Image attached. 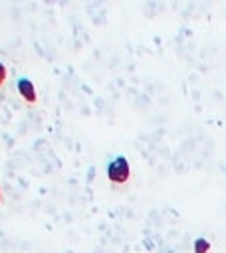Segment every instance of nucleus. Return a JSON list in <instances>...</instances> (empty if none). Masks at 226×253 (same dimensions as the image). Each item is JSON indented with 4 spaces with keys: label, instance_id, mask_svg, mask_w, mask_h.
I'll return each mask as SVG.
<instances>
[{
    "label": "nucleus",
    "instance_id": "nucleus-1",
    "mask_svg": "<svg viewBox=\"0 0 226 253\" xmlns=\"http://www.w3.org/2000/svg\"><path fill=\"white\" fill-rule=\"evenodd\" d=\"M131 176V166H129V160L119 154L115 156L109 164H107V178L113 182V184H125Z\"/></svg>",
    "mask_w": 226,
    "mask_h": 253
},
{
    "label": "nucleus",
    "instance_id": "nucleus-2",
    "mask_svg": "<svg viewBox=\"0 0 226 253\" xmlns=\"http://www.w3.org/2000/svg\"><path fill=\"white\" fill-rule=\"evenodd\" d=\"M16 89H18V93L22 95V99H24L26 103H36L38 95H36V87H34L32 79H28V77H18V79H16Z\"/></svg>",
    "mask_w": 226,
    "mask_h": 253
},
{
    "label": "nucleus",
    "instance_id": "nucleus-3",
    "mask_svg": "<svg viewBox=\"0 0 226 253\" xmlns=\"http://www.w3.org/2000/svg\"><path fill=\"white\" fill-rule=\"evenodd\" d=\"M210 251V241L204 237H196L194 239V253H208Z\"/></svg>",
    "mask_w": 226,
    "mask_h": 253
},
{
    "label": "nucleus",
    "instance_id": "nucleus-4",
    "mask_svg": "<svg viewBox=\"0 0 226 253\" xmlns=\"http://www.w3.org/2000/svg\"><path fill=\"white\" fill-rule=\"evenodd\" d=\"M4 79H6V65L0 61V85L4 83Z\"/></svg>",
    "mask_w": 226,
    "mask_h": 253
},
{
    "label": "nucleus",
    "instance_id": "nucleus-5",
    "mask_svg": "<svg viewBox=\"0 0 226 253\" xmlns=\"http://www.w3.org/2000/svg\"><path fill=\"white\" fill-rule=\"evenodd\" d=\"M0 200H2V194H0Z\"/></svg>",
    "mask_w": 226,
    "mask_h": 253
}]
</instances>
